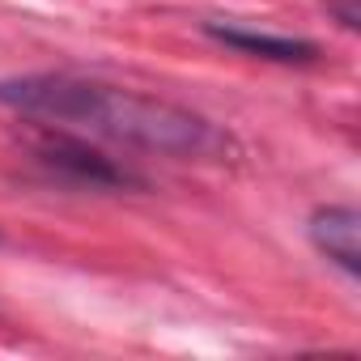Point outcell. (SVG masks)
Masks as SVG:
<instances>
[{
  "label": "cell",
  "instance_id": "6da1fadb",
  "mask_svg": "<svg viewBox=\"0 0 361 361\" xmlns=\"http://www.w3.org/2000/svg\"><path fill=\"white\" fill-rule=\"evenodd\" d=\"M0 102L26 119L68 128L81 136H102L128 149L178 157V161H217L234 149L230 132L192 106H178L157 94L128 85L77 77V73H30L0 81Z\"/></svg>",
  "mask_w": 361,
  "mask_h": 361
},
{
  "label": "cell",
  "instance_id": "7a4b0ae2",
  "mask_svg": "<svg viewBox=\"0 0 361 361\" xmlns=\"http://www.w3.org/2000/svg\"><path fill=\"white\" fill-rule=\"evenodd\" d=\"M35 157L51 170H64L77 183H90V188H132L140 178L128 170V166H115L106 153H98L81 132H68V128H51L43 136H35Z\"/></svg>",
  "mask_w": 361,
  "mask_h": 361
},
{
  "label": "cell",
  "instance_id": "3957f363",
  "mask_svg": "<svg viewBox=\"0 0 361 361\" xmlns=\"http://www.w3.org/2000/svg\"><path fill=\"white\" fill-rule=\"evenodd\" d=\"M310 243L319 255H327L348 281L361 276V213L353 204H327L310 213Z\"/></svg>",
  "mask_w": 361,
  "mask_h": 361
},
{
  "label": "cell",
  "instance_id": "277c9868",
  "mask_svg": "<svg viewBox=\"0 0 361 361\" xmlns=\"http://www.w3.org/2000/svg\"><path fill=\"white\" fill-rule=\"evenodd\" d=\"M204 30L243 51V56H255V60H272V64H310L319 60V47L310 39H298V35H272V30H255V26H234V22H204Z\"/></svg>",
  "mask_w": 361,
  "mask_h": 361
},
{
  "label": "cell",
  "instance_id": "5b68a950",
  "mask_svg": "<svg viewBox=\"0 0 361 361\" xmlns=\"http://www.w3.org/2000/svg\"><path fill=\"white\" fill-rule=\"evenodd\" d=\"M327 13H331L344 30H357V26H361V5H357V0H327Z\"/></svg>",
  "mask_w": 361,
  "mask_h": 361
}]
</instances>
